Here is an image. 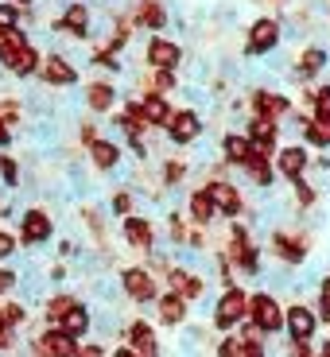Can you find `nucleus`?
I'll return each instance as SVG.
<instances>
[{
	"instance_id": "obj_1",
	"label": "nucleus",
	"mask_w": 330,
	"mask_h": 357,
	"mask_svg": "<svg viewBox=\"0 0 330 357\" xmlns=\"http://www.w3.org/2000/svg\"><path fill=\"white\" fill-rule=\"evenodd\" d=\"M214 326L218 331H237L245 319H249V295L241 291V287L233 284V287H225L222 295H218V303H214Z\"/></svg>"
},
{
	"instance_id": "obj_2",
	"label": "nucleus",
	"mask_w": 330,
	"mask_h": 357,
	"mask_svg": "<svg viewBox=\"0 0 330 357\" xmlns=\"http://www.w3.org/2000/svg\"><path fill=\"white\" fill-rule=\"evenodd\" d=\"M249 322L264 331V338L284 331V307H280L276 295H268V291L249 295Z\"/></svg>"
},
{
	"instance_id": "obj_3",
	"label": "nucleus",
	"mask_w": 330,
	"mask_h": 357,
	"mask_svg": "<svg viewBox=\"0 0 330 357\" xmlns=\"http://www.w3.org/2000/svg\"><path fill=\"white\" fill-rule=\"evenodd\" d=\"M121 287H125V295L140 307H148V303L160 299V280H156V272H148L144 264L125 268V272H121Z\"/></svg>"
},
{
	"instance_id": "obj_4",
	"label": "nucleus",
	"mask_w": 330,
	"mask_h": 357,
	"mask_svg": "<svg viewBox=\"0 0 330 357\" xmlns=\"http://www.w3.org/2000/svg\"><path fill=\"white\" fill-rule=\"evenodd\" d=\"M54 233V222L47 210H39V206H31V210H24V218H20V245H27V249H39V245L51 241Z\"/></svg>"
},
{
	"instance_id": "obj_5",
	"label": "nucleus",
	"mask_w": 330,
	"mask_h": 357,
	"mask_svg": "<svg viewBox=\"0 0 330 357\" xmlns=\"http://www.w3.org/2000/svg\"><path fill=\"white\" fill-rule=\"evenodd\" d=\"M284 331H287L292 342H311L315 331H319V314H315L307 303H292L284 311Z\"/></svg>"
},
{
	"instance_id": "obj_6",
	"label": "nucleus",
	"mask_w": 330,
	"mask_h": 357,
	"mask_svg": "<svg viewBox=\"0 0 330 357\" xmlns=\"http://www.w3.org/2000/svg\"><path fill=\"white\" fill-rule=\"evenodd\" d=\"M82 342H74L70 334H63L59 326H47L36 342H31V354L36 357H74Z\"/></svg>"
},
{
	"instance_id": "obj_7",
	"label": "nucleus",
	"mask_w": 330,
	"mask_h": 357,
	"mask_svg": "<svg viewBox=\"0 0 330 357\" xmlns=\"http://www.w3.org/2000/svg\"><path fill=\"white\" fill-rule=\"evenodd\" d=\"M202 190H206V198H210V202H214V210H218V214L233 218V222H237V218H241L245 202H241V195H237V187H230V183H225V178H214V183H206Z\"/></svg>"
},
{
	"instance_id": "obj_8",
	"label": "nucleus",
	"mask_w": 330,
	"mask_h": 357,
	"mask_svg": "<svg viewBox=\"0 0 330 357\" xmlns=\"http://www.w3.org/2000/svg\"><path fill=\"white\" fill-rule=\"evenodd\" d=\"M280 20H272V16H260V20H253V27H249V54H272L280 47Z\"/></svg>"
},
{
	"instance_id": "obj_9",
	"label": "nucleus",
	"mask_w": 330,
	"mask_h": 357,
	"mask_svg": "<svg viewBox=\"0 0 330 357\" xmlns=\"http://www.w3.org/2000/svg\"><path fill=\"white\" fill-rule=\"evenodd\" d=\"M268 245H272V252L280 257V264H287V268H299V264H307V241H303V237H295V233H284V229H276Z\"/></svg>"
},
{
	"instance_id": "obj_10",
	"label": "nucleus",
	"mask_w": 330,
	"mask_h": 357,
	"mask_svg": "<svg viewBox=\"0 0 330 357\" xmlns=\"http://www.w3.org/2000/svg\"><path fill=\"white\" fill-rule=\"evenodd\" d=\"M167 136H171V144H195L198 136H202V116H198L195 109H179V113H171Z\"/></svg>"
},
{
	"instance_id": "obj_11",
	"label": "nucleus",
	"mask_w": 330,
	"mask_h": 357,
	"mask_svg": "<svg viewBox=\"0 0 330 357\" xmlns=\"http://www.w3.org/2000/svg\"><path fill=\"white\" fill-rule=\"evenodd\" d=\"M125 342L136 357H160V338H156V331L144 319H136L125 326Z\"/></svg>"
},
{
	"instance_id": "obj_12",
	"label": "nucleus",
	"mask_w": 330,
	"mask_h": 357,
	"mask_svg": "<svg viewBox=\"0 0 330 357\" xmlns=\"http://www.w3.org/2000/svg\"><path fill=\"white\" fill-rule=\"evenodd\" d=\"M0 66L12 70V74H20V78H27V74L39 70V54H36L31 43L27 47H0Z\"/></svg>"
},
{
	"instance_id": "obj_13",
	"label": "nucleus",
	"mask_w": 330,
	"mask_h": 357,
	"mask_svg": "<svg viewBox=\"0 0 330 357\" xmlns=\"http://www.w3.org/2000/svg\"><path fill=\"white\" fill-rule=\"evenodd\" d=\"M144 59H148L156 70H175V66L183 63V47L167 43V39H152V43H148V51H144Z\"/></svg>"
},
{
	"instance_id": "obj_14",
	"label": "nucleus",
	"mask_w": 330,
	"mask_h": 357,
	"mask_svg": "<svg viewBox=\"0 0 330 357\" xmlns=\"http://www.w3.org/2000/svg\"><path fill=\"white\" fill-rule=\"evenodd\" d=\"M43 82L47 86H74L78 82V70H74V63L66 59V54H47V63H43Z\"/></svg>"
},
{
	"instance_id": "obj_15",
	"label": "nucleus",
	"mask_w": 330,
	"mask_h": 357,
	"mask_svg": "<svg viewBox=\"0 0 330 357\" xmlns=\"http://www.w3.org/2000/svg\"><path fill=\"white\" fill-rule=\"evenodd\" d=\"M253 109H257L260 121H280V116L292 113V101L272 93V89H257V93H253Z\"/></svg>"
},
{
	"instance_id": "obj_16",
	"label": "nucleus",
	"mask_w": 330,
	"mask_h": 357,
	"mask_svg": "<svg viewBox=\"0 0 330 357\" xmlns=\"http://www.w3.org/2000/svg\"><path fill=\"white\" fill-rule=\"evenodd\" d=\"M307 163H311V155H307V148L299 140L295 144H287V148H280V155H276V167L284 171L287 178H303V171H307Z\"/></svg>"
},
{
	"instance_id": "obj_17",
	"label": "nucleus",
	"mask_w": 330,
	"mask_h": 357,
	"mask_svg": "<svg viewBox=\"0 0 330 357\" xmlns=\"http://www.w3.org/2000/svg\"><path fill=\"white\" fill-rule=\"evenodd\" d=\"M125 241L133 245V249H144V252H152L156 249V229L148 218H125Z\"/></svg>"
},
{
	"instance_id": "obj_18",
	"label": "nucleus",
	"mask_w": 330,
	"mask_h": 357,
	"mask_svg": "<svg viewBox=\"0 0 330 357\" xmlns=\"http://www.w3.org/2000/svg\"><path fill=\"white\" fill-rule=\"evenodd\" d=\"M59 331H63V334H70L74 342H82L86 334H93V311H89L86 303H78V307H74V311L66 314L63 322H59Z\"/></svg>"
},
{
	"instance_id": "obj_19",
	"label": "nucleus",
	"mask_w": 330,
	"mask_h": 357,
	"mask_svg": "<svg viewBox=\"0 0 330 357\" xmlns=\"http://www.w3.org/2000/svg\"><path fill=\"white\" fill-rule=\"evenodd\" d=\"M156 311H160L163 326H183V322H187V299L175 295V291H167V295L156 299Z\"/></svg>"
},
{
	"instance_id": "obj_20",
	"label": "nucleus",
	"mask_w": 330,
	"mask_h": 357,
	"mask_svg": "<svg viewBox=\"0 0 330 357\" xmlns=\"http://www.w3.org/2000/svg\"><path fill=\"white\" fill-rule=\"evenodd\" d=\"M89 160H93L98 171H109V175H113V171L121 167V148H117V140H93L89 144Z\"/></svg>"
},
{
	"instance_id": "obj_21",
	"label": "nucleus",
	"mask_w": 330,
	"mask_h": 357,
	"mask_svg": "<svg viewBox=\"0 0 330 357\" xmlns=\"http://www.w3.org/2000/svg\"><path fill=\"white\" fill-rule=\"evenodd\" d=\"M222 155H225V163H237V167H245V163L253 160V144H249V136H241V132H225V136H222Z\"/></svg>"
},
{
	"instance_id": "obj_22",
	"label": "nucleus",
	"mask_w": 330,
	"mask_h": 357,
	"mask_svg": "<svg viewBox=\"0 0 330 357\" xmlns=\"http://www.w3.org/2000/svg\"><path fill=\"white\" fill-rule=\"evenodd\" d=\"M78 303H82V299H78V295H70V291L51 295V299L43 303V319H47V326H59V322H63V319H66V314H70Z\"/></svg>"
},
{
	"instance_id": "obj_23",
	"label": "nucleus",
	"mask_w": 330,
	"mask_h": 357,
	"mask_svg": "<svg viewBox=\"0 0 330 357\" xmlns=\"http://www.w3.org/2000/svg\"><path fill=\"white\" fill-rule=\"evenodd\" d=\"M140 116H144V125L167 128V121H171V105L160 98V93H152V98H144V101H140Z\"/></svg>"
},
{
	"instance_id": "obj_24",
	"label": "nucleus",
	"mask_w": 330,
	"mask_h": 357,
	"mask_svg": "<svg viewBox=\"0 0 330 357\" xmlns=\"http://www.w3.org/2000/svg\"><path fill=\"white\" fill-rule=\"evenodd\" d=\"M54 27H66L70 36H82V39H86L89 31H93V16H89V8H86V4H74V8L66 12V16L59 20Z\"/></svg>"
},
{
	"instance_id": "obj_25",
	"label": "nucleus",
	"mask_w": 330,
	"mask_h": 357,
	"mask_svg": "<svg viewBox=\"0 0 330 357\" xmlns=\"http://www.w3.org/2000/svg\"><path fill=\"white\" fill-rule=\"evenodd\" d=\"M117 101V86H109V82H93V86H86V105L93 109V113H109Z\"/></svg>"
},
{
	"instance_id": "obj_26",
	"label": "nucleus",
	"mask_w": 330,
	"mask_h": 357,
	"mask_svg": "<svg viewBox=\"0 0 330 357\" xmlns=\"http://www.w3.org/2000/svg\"><path fill=\"white\" fill-rule=\"evenodd\" d=\"M136 27L160 31V27H167V12H163L156 0H140V4H136Z\"/></svg>"
},
{
	"instance_id": "obj_27",
	"label": "nucleus",
	"mask_w": 330,
	"mask_h": 357,
	"mask_svg": "<svg viewBox=\"0 0 330 357\" xmlns=\"http://www.w3.org/2000/svg\"><path fill=\"white\" fill-rule=\"evenodd\" d=\"M330 54L322 51V47H307L303 54H299V63H295V78H315V74L327 66Z\"/></svg>"
},
{
	"instance_id": "obj_28",
	"label": "nucleus",
	"mask_w": 330,
	"mask_h": 357,
	"mask_svg": "<svg viewBox=\"0 0 330 357\" xmlns=\"http://www.w3.org/2000/svg\"><path fill=\"white\" fill-rule=\"evenodd\" d=\"M241 171L249 175V183H253V187H260V190H268L272 183H276V171H272V163H268V160H260V155H253V160L245 163Z\"/></svg>"
},
{
	"instance_id": "obj_29",
	"label": "nucleus",
	"mask_w": 330,
	"mask_h": 357,
	"mask_svg": "<svg viewBox=\"0 0 330 357\" xmlns=\"http://www.w3.org/2000/svg\"><path fill=\"white\" fill-rule=\"evenodd\" d=\"M128 322H121V314H117V307H101L98 314H93V334H101V338H109V334H125Z\"/></svg>"
},
{
	"instance_id": "obj_30",
	"label": "nucleus",
	"mask_w": 330,
	"mask_h": 357,
	"mask_svg": "<svg viewBox=\"0 0 330 357\" xmlns=\"http://www.w3.org/2000/svg\"><path fill=\"white\" fill-rule=\"evenodd\" d=\"M218 357H264V349L249 346V342L237 338V334H225V338L218 342Z\"/></svg>"
},
{
	"instance_id": "obj_31",
	"label": "nucleus",
	"mask_w": 330,
	"mask_h": 357,
	"mask_svg": "<svg viewBox=\"0 0 330 357\" xmlns=\"http://www.w3.org/2000/svg\"><path fill=\"white\" fill-rule=\"evenodd\" d=\"M218 218V210H214V202L206 198V190H195L190 195V222L195 225H210Z\"/></svg>"
},
{
	"instance_id": "obj_32",
	"label": "nucleus",
	"mask_w": 330,
	"mask_h": 357,
	"mask_svg": "<svg viewBox=\"0 0 330 357\" xmlns=\"http://www.w3.org/2000/svg\"><path fill=\"white\" fill-rule=\"evenodd\" d=\"M303 140L315 144V148H330V113L327 116H311V121H307Z\"/></svg>"
},
{
	"instance_id": "obj_33",
	"label": "nucleus",
	"mask_w": 330,
	"mask_h": 357,
	"mask_svg": "<svg viewBox=\"0 0 330 357\" xmlns=\"http://www.w3.org/2000/svg\"><path fill=\"white\" fill-rule=\"evenodd\" d=\"M93 295H98L105 307H117V299L125 295V287H121V280H113V276H98L93 280Z\"/></svg>"
},
{
	"instance_id": "obj_34",
	"label": "nucleus",
	"mask_w": 330,
	"mask_h": 357,
	"mask_svg": "<svg viewBox=\"0 0 330 357\" xmlns=\"http://www.w3.org/2000/svg\"><path fill=\"white\" fill-rule=\"evenodd\" d=\"M0 178H4V187H12V190L20 187V178L24 175H20V163L12 160V155H0Z\"/></svg>"
},
{
	"instance_id": "obj_35",
	"label": "nucleus",
	"mask_w": 330,
	"mask_h": 357,
	"mask_svg": "<svg viewBox=\"0 0 330 357\" xmlns=\"http://www.w3.org/2000/svg\"><path fill=\"white\" fill-rule=\"evenodd\" d=\"M315 314H319L322 322H330V272L319 280V311Z\"/></svg>"
},
{
	"instance_id": "obj_36",
	"label": "nucleus",
	"mask_w": 330,
	"mask_h": 357,
	"mask_svg": "<svg viewBox=\"0 0 330 357\" xmlns=\"http://www.w3.org/2000/svg\"><path fill=\"white\" fill-rule=\"evenodd\" d=\"M183 175H187V163H163V187H179L183 183Z\"/></svg>"
},
{
	"instance_id": "obj_37",
	"label": "nucleus",
	"mask_w": 330,
	"mask_h": 357,
	"mask_svg": "<svg viewBox=\"0 0 330 357\" xmlns=\"http://www.w3.org/2000/svg\"><path fill=\"white\" fill-rule=\"evenodd\" d=\"M20 24V8L16 4H0V31H12Z\"/></svg>"
},
{
	"instance_id": "obj_38",
	"label": "nucleus",
	"mask_w": 330,
	"mask_h": 357,
	"mask_svg": "<svg viewBox=\"0 0 330 357\" xmlns=\"http://www.w3.org/2000/svg\"><path fill=\"white\" fill-rule=\"evenodd\" d=\"M4 319H8V331H16L20 322L27 319V311H24V303H4Z\"/></svg>"
},
{
	"instance_id": "obj_39",
	"label": "nucleus",
	"mask_w": 330,
	"mask_h": 357,
	"mask_svg": "<svg viewBox=\"0 0 330 357\" xmlns=\"http://www.w3.org/2000/svg\"><path fill=\"white\" fill-rule=\"evenodd\" d=\"M113 214H121V218H128V210H133V195H128V190H117L113 195Z\"/></svg>"
},
{
	"instance_id": "obj_40",
	"label": "nucleus",
	"mask_w": 330,
	"mask_h": 357,
	"mask_svg": "<svg viewBox=\"0 0 330 357\" xmlns=\"http://www.w3.org/2000/svg\"><path fill=\"white\" fill-rule=\"evenodd\" d=\"M12 257H16V237H12L8 229H0V264L12 260Z\"/></svg>"
},
{
	"instance_id": "obj_41",
	"label": "nucleus",
	"mask_w": 330,
	"mask_h": 357,
	"mask_svg": "<svg viewBox=\"0 0 330 357\" xmlns=\"http://www.w3.org/2000/svg\"><path fill=\"white\" fill-rule=\"evenodd\" d=\"M295 202L303 206V210H307V206H311V202H315V190H311V187H307L303 178H295Z\"/></svg>"
},
{
	"instance_id": "obj_42",
	"label": "nucleus",
	"mask_w": 330,
	"mask_h": 357,
	"mask_svg": "<svg viewBox=\"0 0 330 357\" xmlns=\"http://www.w3.org/2000/svg\"><path fill=\"white\" fill-rule=\"evenodd\" d=\"M171 86H175V70H156V78H152L156 93H163V89H171Z\"/></svg>"
},
{
	"instance_id": "obj_43",
	"label": "nucleus",
	"mask_w": 330,
	"mask_h": 357,
	"mask_svg": "<svg viewBox=\"0 0 330 357\" xmlns=\"http://www.w3.org/2000/svg\"><path fill=\"white\" fill-rule=\"evenodd\" d=\"M327 113H330V86H322L315 93V116H327Z\"/></svg>"
},
{
	"instance_id": "obj_44",
	"label": "nucleus",
	"mask_w": 330,
	"mask_h": 357,
	"mask_svg": "<svg viewBox=\"0 0 330 357\" xmlns=\"http://www.w3.org/2000/svg\"><path fill=\"white\" fill-rule=\"evenodd\" d=\"M74 357H109V349L101 346V342H86V346H78Z\"/></svg>"
},
{
	"instance_id": "obj_45",
	"label": "nucleus",
	"mask_w": 330,
	"mask_h": 357,
	"mask_svg": "<svg viewBox=\"0 0 330 357\" xmlns=\"http://www.w3.org/2000/svg\"><path fill=\"white\" fill-rule=\"evenodd\" d=\"M16 287V268H4L0 264V295H8Z\"/></svg>"
},
{
	"instance_id": "obj_46",
	"label": "nucleus",
	"mask_w": 330,
	"mask_h": 357,
	"mask_svg": "<svg viewBox=\"0 0 330 357\" xmlns=\"http://www.w3.org/2000/svg\"><path fill=\"white\" fill-rule=\"evenodd\" d=\"M47 280H51V284H66V264H54L51 272H47Z\"/></svg>"
},
{
	"instance_id": "obj_47",
	"label": "nucleus",
	"mask_w": 330,
	"mask_h": 357,
	"mask_svg": "<svg viewBox=\"0 0 330 357\" xmlns=\"http://www.w3.org/2000/svg\"><path fill=\"white\" fill-rule=\"evenodd\" d=\"M8 140H12V132H8V125L0 121V148H8Z\"/></svg>"
},
{
	"instance_id": "obj_48",
	"label": "nucleus",
	"mask_w": 330,
	"mask_h": 357,
	"mask_svg": "<svg viewBox=\"0 0 330 357\" xmlns=\"http://www.w3.org/2000/svg\"><path fill=\"white\" fill-rule=\"evenodd\" d=\"M113 357H136V354H133L128 346H121V349H113Z\"/></svg>"
},
{
	"instance_id": "obj_49",
	"label": "nucleus",
	"mask_w": 330,
	"mask_h": 357,
	"mask_svg": "<svg viewBox=\"0 0 330 357\" xmlns=\"http://www.w3.org/2000/svg\"><path fill=\"white\" fill-rule=\"evenodd\" d=\"M8 331V319H4V303H0V334Z\"/></svg>"
},
{
	"instance_id": "obj_50",
	"label": "nucleus",
	"mask_w": 330,
	"mask_h": 357,
	"mask_svg": "<svg viewBox=\"0 0 330 357\" xmlns=\"http://www.w3.org/2000/svg\"><path fill=\"white\" fill-rule=\"evenodd\" d=\"M12 4H20V8H27V4H36V0H12Z\"/></svg>"
}]
</instances>
